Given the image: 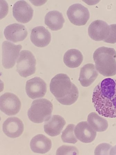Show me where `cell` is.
<instances>
[{"label": "cell", "instance_id": "obj_1", "mask_svg": "<svg viewBox=\"0 0 116 155\" xmlns=\"http://www.w3.org/2000/svg\"><path fill=\"white\" fill-rule=\"evenodd\" d=\"M92 101L96 111L105 117H116V80L107 78L95 88Z\"/></svg>", "mask_w": 116, "mask_h": 155}, {"label": "cell", "instance_id": "obj_2", "mask_svg": "<svg viewBox=\"0 0 116 155\" xmlns=\"http://www.w3.org/2000/svg\"><path fill=\"white\" fill-rule=\"evenodd\" d=\"M50 88L57 101L65 105L74 104L79 97L78 88L65 74H58L52 78Z\"/></svg>", "mask_w": 116, "mask_h": 155}, {"label": "cell", "instance_id": "obj_3", "mask_svg": "<svg viewBox=\"0 0 116 155\" xmlns=\"http://www.w3.org/2000/svg\"><path fill=\"white\" fill-rule=\"evenodd\" d=\"M116 52L114 49L105 47L99 48L93 54L97 71L105 76L116 74Z\"/></svg>", "mask_w": 116, "mask_h": 155}, {"label": "cell", "instance_id": "obj_4", "mask_svg": "<svg viewBox=\"0 0 116 155\" xmlns=\"http://www.w3.org/2000/svg\"><path fill=\"white\" fill-rule=\"evenodd\" d=\"M53 108V104L48 100H35L28 111V117L33 123H42L51 118Z\"/></svg>", "mask_w": 116, "mask_h": 155}, {"label": "cell", "instance_id": "obj_5", "mask_svg": "<svg viewBox=\"0 0 116 155\" xmlns=\"http://www.w3.org/2000/svg\"><path fill=\"white\" fill-rule=\"evenodd\" d=\"M36 64V59L31 52L22 51L17 62L16 70L21 76L27 78L35 73Z\"/></svg>", "mask_w": 116, "mask_h": 155}, {"label": "cell", "instance_id": "obj_6", "mask_svg": "<svg viewBox=\"0 0 116 155\" xmlns=\"http://www.w3.org/2000/svg\"><path fill=\"white\" fill-rule=\"evenodd\" d=\"M22 47L12 43L5 41L2 44V63L6 69L12 68L15 65Z\"/></svg>", "mask_w": 116, "mask_h": 155}, {"label": "cell", "instance_id": "obj_7", "mask_svg": "<svg viewBox=\"0 0 116 155\" xmlns=\"http://www.w3.org/2000/svg\"><path fill=\"white\" fill-rule=\"evenodd\" d=\"M67 13L70 22L76 25H86L90 17L88 9L79 3L70 6L68 9Z\"/></svg>", "mask_w": 116, "mask_h": 155}, {"label": "cell", "instance_id": "obj_8", "mask_svg": "<svg viewBox=\"0 0 116 155\" xmlns=\"http://www.w3.org/2000/svg\"><path fill=\"white\" fill-rule=\"evenodd\" d=\"M21 102L16 95L11 93H6L0 98L1 110L6 115H15L20 110Z\"/></svg>", "mask_w": 116, "mask_h": 155}, {"label": "cell", "instance_id": "obj_9", "mask_svg": "<svg viewBox=\"0 0 116 155\" xmlns=\"http://www.w3.org/2000/svg\"><path fill=\"white\" fill-rule=\"evenodd\" d=\"M110 32V25L105 21L101 20L93 21L88 28L89 37L96 41L105 42L109 35Z\"/></svg>", "mask_w": 116, "mask_h": 155}, {"label": "cell", "instance_id": "obj_10", "mask_svg": "<svg viewBox=\"0 0 116 155\" xmlns=\"http://www.w3.org/2000/svg\"><path fill=\"white\" fill-rule=\"evenodd\" d=\"M26 92L28 97L34 99L43 97L47 92V84L44 80L36 77L27 81Z\"/></svg>", "mask_w": 116, "mask_h": 155}, {"label": "cell", "instance_id": "obj_11", "mask_svg": "<svg viewBox=\"0 0 116 155\" xmlns=\"http://www.w3.org/2000/svg\"><path fill=\"white\" fill-rule=\"evenodd\" d=\"M13 13L14 18L18 22L25 23L31 20L34 14V10L27 2L19 1L14 4Z\"/></svg>", "mask_w": 116, "mask_h": 155}, {"label": "cell", "instance_id": "obj_12", "mask_svg": "<svg viewBox=\"0 0 116 155\" xmlns=\"http://www.w3.org/2000/svg\"><path fill=\"white\" fill-rule=\"evenodd\" d=\"M24 130L22 121L15 117L9 118L4 121L3 125L4 133L8 137L11 138L20 136Z\"/></svg>", "mask_w": 116, "mask_h": 155}, {"label": "cell", "instance_id": "obj_13", "mask_svg": "<svg viewBox=\"0 0 116 155\" xmlns=\"http://www.w3.org/2000/svg\"><path fill=\"white\" fill-rule=\"evenodd\" d=\"M4 34L7 40L16 43L24 40L28 33L24 25L14 23L7 26L4 30Z\"/></svg>", "mask_w": 116, "mask_h": 155}, {"label": "cell", "instance_id": "obj_14", "mask_svg": "<svg viewBox=\"0 0 116 155\" xmlns=\"http://www.w3.org/2000/svg\"><path fill=\"white\" fill-rule=\"evenodd\" d=\"M74 132L77 139L84 143L93 142L96 136V131L86 121L78 124L75 127Z\"/></svg>", "mask_w": 116, "mask_h": 155}, {"label": "cell", "instance_id": "obj_15", "mask_svg": "<svg viewBox=\"0 0 116 155\" xmlns=\"http://www.w3.org/2000/svg\"><path fill=\"white\" fill-rule=\"evenodd\" d=\"M30 38L35 46L44 47L50 42L51 35L48 30L43 26H38L32 29Z\"/></svg>", "mask_w": 116, "mask_h": 155}, {"label": "cell", "instance_id": "obj_16", "mask_svg": "<svg viewBox=\"0 0 116 155\" xmlns=\"http://www.w3.org/2000/svg\"><path fill=\"white\" fill-rule=\"evenodd\" d=\"M66 124L64 119L62 117L54 115L45 123L44 130L50 136L56 137L60 134Z\"/></svg>", "mask_w": 116, "mask_h": 155}, {"label": "cell", "instance_id": "obj_17", "mask_svg": "<svg viewBox=\"0 0 116 155\" xmlns=\"http://www.w3.org/2000/svg\"><path fill=\"white\" fill-rule=\"evenodd\" d=\"M98 75V71L94 64H87L81 69L79 81L83 87H88L94 82Z\"/></svg>", "mask_w": 116, "mask_h": 155}, {"label": "cell", "instance_id": "obj_18", "mask_svg": "<svg viewBox=\"0 0 116 155\" xmlns=\"http://www.w3.org/2000/svg\"><path fill=\"white\" fill-rule=\"evenodd\" d=\"M30 146L31 149L34 153H46L50 150L52 142L51 140L45 136L39 134L32 138Z\"/></svg>", "mask_w": 116, "mask_h": 155}, {"label": "cell", "instance_id": "obj_19", "mask_svg": "<svg viewBox=\"0 0 116 155\" xmlns=\"http://www.w3.org/2000/svg\"><path fill=\"white\" fill-rule=\"evenodd\" d=\"M65 22L63 14L58 11H50L45 17V23L53 31L61 29Z\"/></svg>", "mask_w": 116, "mask_h": 155}, {"label": "cell", "instance_id": "obj_20", "mask_svg": "<svg viewBox=\"0 0 116 155\" xmlns=\"http://www.w3.org/2000/svg\"><path fill=\"white\" fill-rule=\"evenodd\" d=\"M83 57L81 52L76 49H71L66 52L63 57L65 65L71 68H76L82 64Z\"/></svg>", "mask_w": 116, "mask_h": 155}, {"label": "cell", "instance_id": "obj_21", "mask_svg": "<svg viewBox=\"0 0 116 155\" xmlns=\"http://www.w3.org/2000/svg\"><path fill=\"white\" fill-rule=\"evenodd\" d=\"M87 122L97 132H104L107 130L108 127L107 120L94 112L89 114L87 118Z\"/></svg>", "mask_w": 116, "mask_h": 155}, {"label": "cell", "instance_id": "obj_22", "mask_svg": "<svg viewBox=\"0 0 116 155\" xmlns=\"http://www.w3.org/2000/svg\"><path fill=\"white\" fill-rule=\"evenodd\" d=\"M75 127L74 125L70 124L63 131L61 139L63 142L75 144L77 142V138L74 133Z\"/></svg>", "mask_w": 116, "mask_h": 155}, {"label": "cell", "instance_id": "obj_23", "mask_svg": "<svg viewBox=\"0 0 116 155\" xmlns=\"http://www.w3.org/2000/svg\"><path fill=\"white\" fill-rule=\"evenodd\" d=\"M57 155H77L79 154V150L76 147L73 146H63L59 147L57 150Z\"/></svg>", "mask_w": 116, "mask_h": 155}, {"label": "cell", "instance_id": "obj_24", "mask_svg": "<svg viewBox=\"0 0 116 155\" xmlns=\"http://www.w3.org/2000/svg\"><path fill=\"white\" fill-rule=\"evenodd\" d=\"M112 145L107 143H103L96 147L94 153L95 155H110Z\"/></svg>", "mask_w": 116, "mask_h": 155}, {"label": "cell", "instance_id": "obj_25", "mask_svg": "<svg viewBox=\"0 0 116 155\" xmlns=\"http://www.w3.org/2000/svg\"><path fill=\"white\" fill-rule=\"evenodd\" d=\"M110 32L107 39L105 41L110 44L116 43V24L110 25Z\"/></svg>", "mask_w": 116, "mask_h": 155}, {"label": "cell", "instance_id": "obj_26", "mask_svg": "<svg viewBox=\"0 0 116 155\" xmlns=\"http://www.w3.org/2000/svg\"><path fill=\"white\" fill-rule=\"evenodd\" d=\"M110 155H116V145L111 148L110 151Z\"/></svg>", "mask_w": 116, "mask_h": 155}]
</instances>
